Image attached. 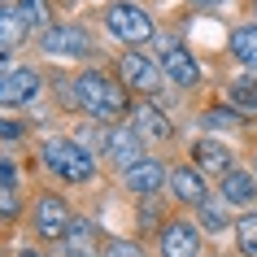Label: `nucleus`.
Instances as JSON below:
<instances>
[{
    "instance_id": "nucleus-26",
    "label": "nucleus",
    "mask_w": 257,
    "mask_h": 257,
    "mask_svg": "<svg viewBox=\"0 0 257 257\" xmlns=\"http://www.w3.org/2000/svg\"><path fill=\"white\" fill-rule=\"evenodd\" d=\"M27 131V122H18V118H0V140H18Z\"/></svg>"
},
{
    "instance_id": "nucleus-17",
    "label": "nucleus",
    "mask_w": 257,
    "mask_h": 257,
    "mask_svg": "<svg viewBox=\"0 0 257 257\" xmlns=\"http://www.w3.org/2000/svg\"><path fill=\"white\" fill-rule=\"evenodd\" d=\"M27 18H22V9L18 5H0V44L5 48H14V44L27 40Z\"/></svg>"
},
{
    "instance_id": "nucleus-9",
    "label": "nucleus",
    "mask_w": 257,
    "mask_h": 257,
    "mask_svg": "<svg viewBox=\"0 0 257 257\" xmlns=\"http://www.w3.org/2000/svg\"><path fill=\"white\" fill-rule=\"evenodd\" d=\"M40 44H44V53H48V57H83V53H87V31L61 22V27L44 31Z\"/></svg>"
},
{
    "instance_id": "nucleus-20",
    "label": "nucleus",
    "mask_w": 257,
    "mask_h": 257,
    "mask_svg": "<svg viewBox=\"0 0 257 257\" xmlns=\"http://www.w3.org/2000/svg\"><path fill=\"white\" fill-rule=\"evenodd\" d=\"M196 209H201V227H205V231H227V201L205 196Z\"/></svg>"
},
{
    "instance_id": "nucleus-6",
    "label": "nucleus",
    "mask_w": 257,
    "mask_h": 257,
    "mask_svg": "<svg viewBox=\"0 0 257 257\" xmlns=\"http://www.w3.org/2000/svg\"><path fill=\"white\" fill-rule=\"evenodd\" d=\"M40 96V74L27 66H18V70H5L0 74V109H9V105H31Z\"/></svg>"
},
{
    "instance_id": "nucleus-13",
    "label": "nucleus",
    "mask_w": 257,
    "mask_h": 257,
    "mask_svg": "<svg viewBox=\"0 0 257 257\" xmlns=\"http://www.w3.org/2000/svg\"><path fill=\"white\" fill-rule=\"evenodd\" d=\"M170 188H175L179 201L188 205H201L209 192H205V175L201 170H192V166H179V170H170Z\"/></svg>"
},
{
    "instance_id": "nucleus-25",
    "label": "nucleus",
    "mask_w": 257,
    "mask_h": 257,
    "mask_svg": "<svg viewBox=\"0 0 257 257\" xmlns=\"http://www.w3.org/2000/svg\"><path fill=\"white\" fill-rule=\"evenodd\" d=\"M201 122H205V126H214V131H222V126H240V118H235L231 109H209Z\"/></svg>"
},
{
    "instance_id": "nucleus-10",
    "label": "nucleus",
    "mask_w": 257,
    "mask_h": 257,
    "mask_svg": "<svg viewBox=\"0 0 257 257\" xmlns=\"http://www.w3.org/2000/svg\"><path fill=\"white\" fill-rule=\"evenodd\" d=\"M162 257H196V227L192 222H170L162 231Z\"/></svg>"
},
{
    "instance_id": "nucleus-29",
    "label": "nucleus",
    "mask_w": 257,
    "mask_h": 257,
    "mask_svg": "<svg viewBox=\"0 0 257 257\" xmlns=\"http://www.w3.org/2000/svg\"><path fill=\"white\" fill-rule=\"evenodd\" d=\"M192 5H218V0H192Z\"/></svg>"
},
{
    "instance_id": "nucleus-21",
    "label": "nucleus",
    "mask_w": 257,
    "mask_h": 257,
    "mask_svg": "<svg viewBox=\"0 0 257 257\" xmlns=\"http://www.w3.org/2000/svg\"><path fill=\"white\" fill-rule=\"evenodd\" d=\"M18 9H22V18H27L31 31H48V27H53V14H48L44 0H18Z\"/></svg>"
},
{
    "instance_id": "nucleus-30",
    "label": "nucleus",
    "mask_w": 257,
    "mask_h": 257,
    "mask_svg": "<svg viewBox=\"0 0 257 257\" xmlns=\"http://www.w3.org/2000/svg\"><path fill=\"white\" fill-rule=\"evenodd\" d=\"M18 257H44V253H18Z\"/></svg>"
},
{
    "instance_id": "nucleus-28",
    "label": "nucleus",
    "mask_w": 257,
    "mask_h": 257,
    "mask_svg": "<svg viewBox=\"0 0 257 257\" xmlns=\"http://www.w3.org/2000/svg\"><path fill=\"white\" fill-rule=\"evenodd\" d=\"M5 70H14V66H9V48L0 44V74H5Z\"/></svg>"
},
{
    "instance_id": "nucleus-1",
    "label": "nucleus",
    "mask_w": 257,
    "mask_h": 257,
    "mask_svg": "<svg viewBox=\"0 0 257 257\" xmlns=\"http://www.w3.org/2000/svg\"><path fill=\"white\" fill-rule=\"evenodd\" d=\"M70 105L83 109V113H92V118H122V109H126V92H122L118 83H109L105 74H79V79L70 83Z\"/></svg>"
},
{
    "instance_id": "nucleus-14",
    "label": "nucleus",
    "mask_w": 257,
    "mask_h": 257,
    "mask_svg": "<svg viewBox=\"0 0 257 257\" xmlns=\"http://www.w3.org/2000/svg\"><path fill=\"white\" fill-rule=\"evenodd\" d=\"M122 183H126L131 192H157V188L166 183V166H162V162H149V157H144L136 170H126V175H122Z\"/></svg>"
},
{
    "instance_id": "nucleus-5",
    "label": "nucleus",
    "mask_w": 257,
    "mask_h": 257,
    "mask_svg": "<svg viewBox=\"0 0 257 257\" xmlns=\"http://www.w3.org/2000/svg\"><path fill=\"white\" fill-rule=\"evenodd\" d=\"M118 70H122V83L131 87V92H162V66L157 61H149V57H140V53H126L118 57Z\"/></svg>"
},
{
    "instance_id": "nucleus-19",
    "label": "nucleus",
    "mask_w": 257,
    "mask_h": 257,
    "mask_svg": "<svg viewBox=\"0 0 257 257\" xmlns=\"http://www.w3.org/2000/svg\"><path fill=\"white\" fill-rule=\"evenodd\" d=\"M227 100L235 109H257V79H231L227 83Z\"/></svg>"
},
{
    "instance_id": "nucleus-3",
    "label": "nucleus",
    "mask_w": 257,
    "mask_h": 257,
    "mask_svg": "<svg viewBox=\"0 0 257 257\" xmlns=\"http://www.w3.org/2000/svg\"><path fill=\"white\" fill-rule=\"evenodd\" d=\"M105 22H109V35L113 40H122V44H144V40H153V18L140 9V5H113L105 14Z\"/></svg>"
},
{
    "instance_id": "nucleus-24",
    "label": "nucleus",
    "mask_w": 257,
    "mask_h": 257,
    "mask_svg": "<svg viewBox=\"0 0 257 257\" xmlns=\"http://www.w3.org/2000/svg\"><path fill=\"white\" fill-rule=\"evenodd\" d=\"M100 257H144V248H140L136 240H113V244H105Z\"/></svg>"
},
{
    "instance_id": "nucleus-8",
    "label": "nucleus",
    "mask_w": 257,
    "mask_h": 257,
    "mask_svg": "<svg viewBox=\"0 0 257 257\" xmlns=\"http://www.w3.org/2000/svg\"><path fill=\"white\" fill-rule=\"evenodd\" d=\"M70 209L61 196H40V205H35V231H40L44 240H66L70 231Z\"/></svg>"
},
{
    "instance_id": "nucleus-16",
    "label": "nucleus",
    "mask_w": 257,
    "mask_h": 257,
    "mask_svg": "<svg viewBox=\"0 0 257 257\" xmlns=\"http://www.w3.org/2000/svg\"><path fill=\"white\" fill-rule=\"evenodd\" d=\"M61 244H66V257H96V227L92 222H70Z\"/></svg>"
},
{
    "instance_id": "nucleus-22",
    "label": "nucleus",
    "mask_w": 257,
    "mask_h": 257,
    "mask_svg": "<svg viewBox=\"0 0 257 257\" xmlns=\"http://www.w3.org/2000/svg\"><path fill=\"white\" fill-rule=\"evenodd\" d=\"M235 240H240L244 257H257V214H244L240 222H235Z\"/></svg>"
},
{
    "instance_id": "nucleus-12",
    "label": "nucleus",
    "mask_w": 257,
    "mask_h": 257,
    "mask_svg": "<svg viewBox=\"0 0 257 257\" xmlns=\"http://www.w3.org/2000/svg\"><path fill=\"white\" fill-rule=\"evenodd\" d=\"M192 157H196V166L209 170V175H222V179L231 175V153H227V144H218V140H196Z\"/></svg>"
},
{
    "instance_id": "nucleus-15",
    "label": "nucleus",
    "mask_w": 257,
    "mask_h": 257,
    "mask_svg": "<svg viewBox=\"0 0 257 257\" xmlns=\"http://www.w3.org/2000/svg\"><path fill=\"white\" fill-rule=\"evenodd\" d=\"M222 201L227 205H240V209H248V205L257 201V183L248 175H240V170H231L227 179H222Z\"/></svg>"
},
{
    "instance_id": "nucleus-23",
    "label": "nucleus",
    "mask_w": 257,
    "mask_h": 257,
    "mask_svg": "<svg viewBox=\"0 0 257 257\" xmlns=\"http://www.w3.org/2000/svg\"><path fill=\"white\" fill-rule=\"evenodd\" d=\"M18 209H22V196H18V188H5V183H0V218L9 222V218H18Z\"/></svg>"
},
{
    "instance_id": "nucleus-18",
    "label": "nucleus",
    "mask_w": 257,
    "mask_h": 257,
    "mask_svg": "<svg viewBox=\"0 0 257 257\" xmlns=\"http://www.w3.org/2000/svg\"><path fill=\"white\" fill-rule=\"evenodd\" d=\"M231 53L240 57L244 66L257 70V22H248V27H235L231 31Z\"/></svg>"
},
{
    "instance_id": "nucleus-2",
    "label": "nucleus",
    "mask_w": 257,
    "mask_h": 257,
    "mask_svg": "<svg viewBox=\"0 0 257 257\" xmlns=\"http://www.w3.org/2000/svg\"><path fill=\"white\" fill-rule=\"evenodd\" d=\"M44 166H48L53 175H61L66 183H83V179L96 175L92 153L83 149V144H74V140H48V144H44Z\"/></svg>"
},
{
    "instance_id": "nucleus-4",
    "label": "nucleus",
    "mask_w": 257,
    "mask_h": 257,
    "mask_svg": "<svg viewBox=\"0 0 257 257\" xmlns=\"http://www.w3.org/2000/svg\"><path fill=\"white\" fill-rule=\"evenodd\" d=\"M157 66H162V74H170L179 87H192V83L201 79V66H196L192 53L183 44H175V40H157Z\"/></svg>"
},
{
    "instance_id": "nucleus-7",
    "label": "nucleus",
    "mask_w": 257,
    "mask_h": 257,
    "mask_svg": "<svg viewBox=\"0 0 257 257\" xmlns=\"http://www.w3.org/2000/svg\"><path fill=\"white\" fill-rule=\"evenodd\" d=\"M105 153H109V162L118 166L122 175L126 170H136L140 162H144V144H140V136L131 131V126H113L105 140Z\"/></svg>"
},
{
    "instance_id": "nucleus-27",
    "label": "nucleus",
    "mask_w": 257,
    "mask_h": 257,
    "mask_svg": "<svg viewBox=\"0 0 257 257\" xmlns=\"http://www.w3.org/2000/svg\"><path fill=\"white\" fill-rule=\"evenodd\" d=\"M0 183H5V188H18V166L5 162V157H0Z\"/></svg>"
},
{
    "instance_id": "nucleus-11",
    "label": "nucleus",
    "mask_w": 257,
    "mask_h": 257,
    "mask_svg": "<svg viewBox=\"0 0 257 257\" xmlns=\"http://www.w3.org/2000/svg\"><path fill=\"white\" fill-rule=\"evenodd\" d=\"M131 131H136L140 140H166L170 136V122H166V113H157V109L144 100V105L131 109Z\"/></svg>"
}]
</instances>
